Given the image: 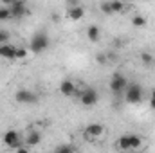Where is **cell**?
I'll use <instances>...</instances> for the list:
<instances>
[{"label": "cell", "mask_w": 155, "mask_h": 153, "mask_svg": "<svg viewBox=\"0 0 155 153\" xmlns=\"http://www.w3.org/2000/svg\"><path fill=\"white\" fill-rule=\"evenodd\" d=\"M124 99L130 105H139L143 101V86L139 83H128L124 90Z\"/></svg>", "instance_id": "obj_1"}, {"label": "cell", "mask_w": 155, "mask_h": 153, "mask_svg": "<svg viewBox=\"0 0 155 153\" xmlns=\"http://www.w3.org/2000/svg\"><path fill=\"white\" fill-rule=\"evenodd\" d=\"M78 97H79V103L83 106H96L97 101H99V94H97V90L94 86H87V88L79 90Z\"/></svg>", "instance_id": "obj_2"}, {"label": "cell", "mask_w": 155, "mask_h": 153, "mask_svg": "<svg viewBox=\"0 0 155 153\" xmlns=\"http://www.w3.org/2000/svg\"><path fill=\"white\" fill-rule=\"evenodd\" d=\"M29 49H31V52H35V54H41L43 50H47V49H49V36H47V33H43V31L36 33V34L31 38Z\"/></svg>", "instance_id": "obj_3"}, {"label": "cell", "mask_w": 155, "mask_h": 153, "mask_svg": "<svg viewBox=\"0 0 155 153\" xmlns=\"http://www.w3.org/2000/svg\"><path fill=\"white\" fill-rule=\"evenodd\" d=\"M108 86H110V92H112L114 96H121V94H124V90H126V86H128V79L123 76L121 72H114Z\"/></svg>", "instance_id": "obj_4"}, {"label": "cell", "mask_w": 155, "mask_h": 153, "mask_svg": "<svg viewBox=\"0 0 155 153\" xmlns=\"http://www.w3.org/2000/svg\"><path fill=\"white\" fill-rule=\"evenodd\" d=\"M103 135H105V126L101 122H90L85 128V139L87 141H96V139H99Z\"/></svg>", "instance_id": "obj_5"}, {"label": "cell", "mask_w": 155, "mask_h": 153, "mask_svg": "<svg viewBox=\"0 0 155 153\" xmlns=\"http://www.w3.org/2000/svg\"><path fill=\"white\" fill-rule=\"evenodd\" d=\"M4 144L7 146V148H13V150H16V148H20V146H24L22 142H20V133L16 132V130H7L5 133H4Z\"/></svg>", "instance_id": "obj_6"}, {"label": "cell", "mask_w": 155, "mask_h": 153, "mask_svg": "<svg viewBox=\"0 0 155 153\" xmlns=\"http://www.w3.org/2000/svg\"><path fill=\"white\" fill-rule=\"evenodd\" d=\"M15 99L18 101V103H22V105H33V103H36V94H33L31 90H27V88H20L16 94H15Z\"/></svg>", "instance_id": "obj_7"}, {"label": "cell", "mask_w": 155, "mask_h": 153, "mask_svg": "<svg viewBox=\"0 0 155 153\" xmlns=\"http://www.w3.org/2000/svg\"><path fill=\"white\" fill-rule=\"evenodd\" d=\"M60 92H61L63 96H67V97H72V96H78V94H79V88H78V85L74 81L63 79V81L60 83Z\"/></svg>", "instance_id": "obj_8"}, {"label": "cell", "mask_w": 155, "mask_h": 153, "mask_svg": "<svg viewBox=\"0 0 155 153\" xmlns=\"http://www.w3.org/2000/svg\"><path fill=\"white\" fill-rule=\"evenodd\" d=\"M7 7L11 11V16L13 18H20L24 15H27V9H25V4L22 0H15V2H7Z\"/></svg>", "instance_id": "obj_9"}, {"label": "cell", "mask_w": 155, "mask_h": 153, "mask_svg": "<svg viewBox=\"0 0 155 153\" xmlns=\"http://www.w3.org/2000/svg\"><path fill=\"white\" fill-rule=\"evenodd\" d=\"M0 58H5V60H16V47L11 45V43H4L0 45Z\"/></svg>", "instance_id": "obj_10"}, {"label": "cell", "mask_w": 155, "mask_h": 153, "mask_svg": "<svg viewBox=\"0 0 155 153\" xmlns=\"http://www.w3.org/2000/svg\"><path fill=\"white\" fill-rule=\"evenodd\" d=\"M40 142H41V133H40L38 130H29V133L25 137V146L27 148H35Z\"/></svg>", "instance_id": "obj_11"}, {"label": "cell", "mask_w": 155, "mask_h": 153, "mask_svg": "<svg viewBox=\"0 0 155 153\" xmlns=\"http://www.w3.org/2000/svg\"><path fill=\"white\" fill-rule=\"evenodd\" d=\"M116 146L121 150V151H130L132 150V144H130V133L128 135H121L116 141Z\"/></svg>", "instance_id": "obj_12"}, {"label": "cell", "mask_w": 155, "mask_h": 153, "mask_svg": "<svg viewBox=\"0 0 155 153\" xmlns=\"http://www.w3.org/2000/svg\"><path fill=\"white\" fill-rule=\"evenodd\" d=\"M67 16H69L71 20H81V18L85 16V9H83L81 5H78V7H69Z\"/></svg>", "instance_id": "obj_13"}, {"label": "cell", "mask_w": 155, "mask_h": 153, "mask_svg": "<svg viewBox=\"0 0 155 153\" xmlns=\"http://www.w3.org/2000/svg\"><path fill=\"white\" fill-rule=\"evenodd\" d=\"M101 36V29L97 27V25H90V27H87V38L90 40V41H97Z\"/></svg>", "instance_id": "obj_14"}, {"label": "cell", "mask_w": 155, "mask_h": 153, "mask_svg": "<svg viewBox=\"0 0 155 153\" xmlns=\"http://www.w3.org/2000/svg\"><path fill=\"white\" fill-rule=\"evenodd\" d=\"M130 144H132V150H139L143 146V139L135 133H130Z\"/></svg>", "instance_id": "obj_15"}, {"label": "cell", "mask_w": 155, "mask_h": 153, "mask_svg": "<svg viewBox=\"0 0 155 153\" xmlns=\"http://www.w3.org/2000/svg\"><path fill=\"white\" fill-rule=\"evenodd\" d=\"M132 24H134L135 27H144V25H146V18L141 16V15H135V16L132 18Z\"/></svg>", "instance_id": "obj_16"}, {"label": "cell", "mask_w": 155, "mask_h": 153, "mask_svg": "<svg viewBox=\"0 0 155 153\" xmlns=\"http://www.w3.org/2000/svg\"><path fill=\"white\" fill-rule=\"evenodd\" d=\"M110 7H112V13L116 15V13H123L124 9H126V5L123 4V2H110Z\"/></svg>", "instance_id": "obj_17"}, {"label": "cell", "mask_w": 155, "mask_h": 153, "mask_svg": "<svg viewBox=\"0 0 155 153\" xmlns=\"http://www.w3.org/2000/svg\"><path fill=\"white\" fill-rule=\"evenodd\" d=\"M74 146H71V144H61V146H58L56 148V151L54 153H74Z\"/></svg>", "instance_id": "obj_18"}, {"label": "cell", "mask_w": 155, "mask_h": 153, "mask_svg": "<svg viewBox=\"0 0 155 153\" xmlns=\"http://www.w3.org/2000/svg\"><path fill=\"white\" fill-rule=\"evenodd\" d=\"M9 18H13L9 7H7V5H2V7H0V20H9Z\"/></svg>", "instance_id": "obj_19"}, {"label": "cell", "mask_w": 155, "mask_h": 153, "mask_svg": "<svg viewBox=\"0 0 155 153\" xmlns=\"http://www.w3.org/2000/svg\"><path fill=\"white\" fill-rule=\"evenodd\" d=\"M141 61H143L144 65H152V63H153V56H152L150 52H141Z\"/></svg>", "instance_id": "obj_20"}, {"label": "cell", "mask_w": 155, "mask_h": 153, "mask_svg": "<svg viewBox=\"0 0 155 153\" xmlns=\"http://www.w3.org/2000/svg\"><path fill=\"white\" fill-rule=\"evenodd\" d=\"M99 7H101V11H103L105 15H114V13H112V7H110V2H103Z\"/></svg>", "instance_id": "obj_21"}, {"label": "cell", "mask_w": 155, "mask_h": 153, "mask_svg": "<svg viewBox=\"0 0 155 153\" xmlns=\"http://www.w3.org/2000/svg\"><path fill=\"white\" fill-rule=\"evenodd\" d=\"M27 58V50L24 47H16V60H24Z\"/></svg>", "instance_id": "obj_22"}, {"label": "cell", "mask_w": 155, "mask_h": 153, "mask_svg": "<svg viewBox=\"0 0 155 153\" xmlns=\"http://www.w3.org/2000/svg\"><path fill=\"white\" fill-rule=\"evenodd\" d=\"M96 61H97L99 65H105V63H107V54H103V52H99V54L96 56Z\"/></svg>", "instance_id": "obj_23"}, {"label": "cell", "mask_w": 155, "mask_h": 153, "mask_svg": "<svg viewBox=\"0 0 155 153\" xmlns=\"http://www.w3.org/2000/svg\"><path fill=\"white\" fill-rule=\"evenodd\" d=\"M7 38H9V34H7L5 31H0V45L7 43Z\"/></svg>", "instance_id": "obj_24"}, {"label": "cell", "mask_w": 155, "mask_h": 153, "mask_svg": "<svg viewBox=\"0 0 155 153\" xmlns=\"http://www.w3.org/2000/svg\"><path fill=\"white\" fill-rule=\"evenodd\" d=\"M150 108L155 112V88L152 90V96H150Z\"/></svg>", "instance_id": "obj_25"}, {"label": "cell", "mask_w": 155, "mask_h": 153, "mask_svg": "<svg viewBox=\"0 0 155 153\" xmlns=\"http://www.w3.org/2000/svg\"><path fill=\"white\" fill-rule=\"evenodd\" d=\"M15 153H29V148L27 146H20V148H16Z\"/></svg>", "instance_id": "obj_26"}]
</instances>
